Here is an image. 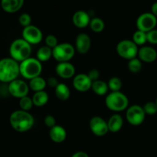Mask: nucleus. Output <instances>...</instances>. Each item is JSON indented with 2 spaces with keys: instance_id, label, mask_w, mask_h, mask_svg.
I'll list each match as a JSON object with an SVG mask.
<instances>
[{
  "instance_id": "nucleus-22",
  "label": "nucleus",
  "mask_w": 157,
  "mask_h": 157,
  "mask_svg": "<svg viewBox=\"0 0 157 157\" xmlns=\"http://www.w3.org/2000/svg\"><path fill=\"white\" fill-rule=\"evenodd\" d=\"M48 94L47 92L44 90H41V91L35 92L32 97V101H33L34 105L37 107H42L44 104H47L48 101Z\"/></svg>"
},
{
  "instance_id": "nucleus-12",
  "label": "nucleus",
  "mask_w": 157,
  "mask_h": 157,
  "mask_svg": "<svg viewBox=\"0 0 157 157\" xmlns=\"http://www.w3.org/2000/svg\"><path fill=\"white\" fill-rule=\"evenodd\" d=\"M90 129L94 134L98 136H104L109 131L107 122L98 116L93 117L90 121Z\"/></svg>"
},
{
  "instance_id": "nucleus-32",
  "label": "nucleus",
  "mask_w": 157,
  "mask_h": 157,
  "mask_svg": "<svg viewBox=\"0 0 157 157\" xmlns=\"http://www.w3.org/2000/svg\"><path fill=\"white\" fill-rule=\"evenodd\" d=\"M19 23L25 28L27 26L31 25V22H32V18H31L30 15L28 13H22L19 16L18 18Z\"/></svg>"
},
{
  "instance_id": "nucleus-30",
  "label": "nucleus",
  "mask_w": 157,
  "mask_h": 157,
  "mask_svg": "<svg viewBox=\"0 0 157 157\" xmlns=\"http://www.w3.org/2000/svg\"><path fill=\"white\" fill-rule=\"evenodd\" d=\"M33 101H32V98H30L29 97L25 96L24 98H21L19 101V105L22 110L25 111H28L30 110L33 106Z\"/></svg>"
},
{
  "instance_id": "nucleus-5",
  "label": "nucleus",
  "mask_w": 157,
  "mask_h": 157,
  "mask_svg": "<svg viewBox=\"0 0 157 157\" xmlns=\"http://www.w3.org/2000/svg\"><path fill=\"white\" fill-rule=\"evenodd\" d=\"M105 104L111 110L122 111L128 107L129 100L122 92L112 91L106 98Z\"/></svg>"
},
{
  "instance_id": "nucleus-31",
  "label": "nucleus",
  "mask_w": 157,
  "mask_h": 157,
  "mask_svg": "<svg viewBox=\"0 0 157 157\" xmlns=\"http://www.w3.org/2000/svg\"><path fill=\"white\" fill-rule=\"evenodd\" d=\"M144 111L146 113L150 115L155 114L157 112V105L156 102H153V101H150L145 104V105L143 107Z\"/></svg>"
},
{
  "instance_id": "nucleus-29",
  "label": "nucleus",
  "mask_w": 157,
  "mask_h": 157,
  "mask_svg": "<svg viewBox=\"0 0 157 157\" xmlns=\"http://www.w3.org/2000/svg\"><path fill=\"white\" fill-rule=\"evenodd\" d=\"M127 66H128V68L130 71L133 72V73H137L141 70L142 63H141L140 60L139 58H135L129 61Z\"/></svg>"
},
{
  "instance_id": "nucleus-14",
  "label": "nucleus",
  "mask_w": 157,
  "mask_h": 157,
  "mask_svg": "<svg viewBox=\"0 0 157 157\" xmlns=\"http://www.w3.org/2000/svg\"><path fill=\"white\" fill-rule=\"evenodd\" d=\"M55 71L61 78H70L75 75V67L71 63L68 62V61L59 62L56 65Z\"/></svg>"
},
{
  "instance_id": "nucleus-6",
  "label": "nucleus",
  "mask_w": 157,
  "mask_h": 157,
  "mask_svg": "<svg viewBox=\"0 0 157 157\" xmlns=\"http://www.w3.org/2000/svg\"><path fill=\"white\" fill-rule=\"evenodd\" d=\"M75 51L70 43H61L52 49V56L59 62H66L73 58Z\"/></svg>"
},
{
  "instance_id": "nucleus-33",
  "label": "nucleus",
  "mask_w": 157,
  "mask_h": 157,
  "mask_svg": "<svg viewBox=\"0 0 157 157\" xmlns=\"http://www.w3.org/2000/svg\"><path fill=\"white\" fill-rule=\"evenodd\" d=\"M45 44L48 47L53 49L58 45V39L54 35H48L45 38Z\"/></svg>"
},
{
  "instance_id": "nucleus-27",
  "label": "nucleus",
  "mask_w": 157,
  "mask_h": 157,
  "mask_svg": "<svg viewBox=\"0 0 157 157\" xmlns=\"http://www.w3.org/2000/svg\"><path fill=\"white\" fill-rule=\"evenodd\" d=\"M133 40L136 45H142L147 41V33L140 30L136 31L133 35Z\"/></svg>"
},
{
  "instance_id": "nucleus-9",
  "label": "nucleus",
  "mask_w": 157,
  "mask_h": 157,
  "mask_svg": "<svg viewBox=\"0 0 157 157\" xmlns=\"http://www.w3.org/2000/svg\"><path fill=\"white\" fill-rule=\"evenodd\" d=\"M146 113L144 108L134 104L130 106L126 112V117L128 122L133 126L140 125L145 120Z\"/></svg>"
},
{
  "instance_id": "nucleus-35",
  "label": "nucleus",
  "mask_w": 157,
  "mask_h": 157,
  "mask_svg": "<svg viewBox=\"0 0 157 157\" xmlns=\"http://www.w3.org/2000/svg\"><path fill=\"white\" fill-rule=\"evenodd\" d=\"M44 124L47 127H53L54 126H55L56 124V121H55V118L52 115H47V116L44 117Z\"/></svg>"
},
{
  "instance_id": "nucleus-15",
  "label": "nucleus",
  "mask_w": 157,
  "mask_h": 157,
  "mask_svg": "<svg viewBox=\"0 0 157 157\" xmlns=\"http://www.w3.org/2000/svg\"><path fill=\"white\" fill-rule=\"evenodd\" d=\"M75 44H76V49L79 53H87L90 49V44H91L90 36L86 33H80L77 36Z\"/></svg>"
},
{
  "instance_id": "nucleus-23",
  "label": "nucleus",
  "mask_w": 157,
  "mask_h": 157,
  "mask_svg": "<svg viewBox=\"0 0 157 157\" xmlns=\"http://www.w3.org/2000/svg\"><path fill=\"white\" fill-rule=\"evenodd\" d=\"M91 88L96 94L104 95L107 93L109 87L107 83L101 80H98L92 83Z\"/></svg>"
},
{
  "instance_id": "nucleus-1",
  "label": "nucleus",
  "mask_w": 157,
  "mask_h": 157,
  "mask_svg": "<svg viewBox=\"0 0 157 157\" xmlns=\"http://www.w3.org/2000/svg\"><path fill=\"white\" fill-rule=\"evenodd\" d=\"M9 121L14 130L18 132H25L32 129L35 119L28 111L15 110L11 114Z\"/></svg>"
},
{
  "instance_id": "nucleus-2",
  "label": "nucleus",
  "mask_w": 157,
  "mask_h": 157,
  "mask_svg": "<svg viewBox=\"0 0 157 157\" xmlns=\"http://www.w3.org/2000/svg\"><path fill=\"white\" fill-rule=\"evenodd\" d=\"M19 74V64L16 61L9 58L0 60V81L11 83Z\"/></svg>"
},
{
  "instance_id": "nucleus-24",
  "label": "nucleus",
  "mask_w": 157,
  "mask_h": 157,
  "mask_svg": "<svg viewBox=\"0 0 157 157\" xmlns=\"http://www.w3.org/2000/svg\"><path fill=\"white\" fill-rule=\"evenodd\" d=\"M46 84H47V82L45 80L40 76L31 79L30 82H29V86H30L31 89L35 90V92L44 90Z\"/></svg>"
},
{
  "instance_id": "nucleus-3",
  "label": "nucleus",
  "mask_w": 157,
  "mask_h": 157,
  "mask_svg": "<svg viewBox=\"0 0 157 157\" xmlns=\"http://www.w3.org/2000/svg\"><path fill=\"white\" fill-rule=\"evenodd\" d=\"M9 52L12 59L16 61H23L30 58L32 47L23 38H18L11 44Z\"/></svg>"
},
{
  "instance_id": "nucleus-17",
  "label": "nucleus",
  "mask_w": 157,
  "mask_h": 157,
  "mask_svg": "<svg viewBox=\"0 0 157 157\" xmlns=\"http://www.w3.org/2000/svg\"><path fill=\"white\" fill-rule=\"evenodd\" d=\"M138 56L141 61L147 63H151L156 59L157 52L153 48L150 46H144L139 49Z\"/></svg>"
},
{
  "instance_id": "nucleus-10",
  "label": "nucleus",
  "mask_w": 157,
  "mask_h": 157,
  "mask_svg": "<svg viewBox=\"0 0 157 157\" xmlns=\"http://www.w3.org/2000/svg\"><path fill=\"white\" fill-rule=\"evenodd\" d=\"M22 38L29 44H38L42 40L41 31L35 25H29L24 28L22 31Z\"/></svg>"
},
{
  "instance_id": "nucleus-36",
  "label": "nucleus",
  "mask_w": 157,
  "mask_h": 157,
  "mask_svg": "<svg viewBox=\"0 0 157 157\" xmlns=\"http://www.w3.org/2000/svg\"><path fill=\"white\" fill-rule=\"evenodd\" d=\"M87 76L89 77L90 80H91L92 82L95 81H98V78L100 77V73H99V71H98L97 69H92L90 70V71L88 72V75Z\"/></svg>"
},
{
  "instance_id": "nucleus-16",
  "label": "nucleus",
  "mask_w": 157,
  "mask_h": 157,
  "mask_svg": "<svg viewBox=\"0 0 157 157\" xmlns=\"http://www.w3.org/2000/svg\"><path fill=\"white\" fill-rule=\"evenodd\" d=\"M90 18L87 12L84 10H78L75 12L72 17V21L78 28H85L90 25Z\"/></svg>"
},
{
  "instance_id": "nucleus-11",
  "label": "nucleus",
  "mask_w": 157,
  "mask_h": 157,
  "mask_svg": "<svg viewBox=\"0 0 157 157\" xmlns=\"http://www.w3.org/2000/svg\"><path fill=\"white\" fill-rule=\"evenodd\" d=\"M8 90L12 96L21 99L27 96L29 93V86L25 81L16 79L9 83Z\"/></svg>"
},
{
  "instance_id": "nucleus-13",
  "label": "nucleus",
  "mask_w": 157,
  "mask_h": 157,
  "mask_svg": "<svg viewBox=\"0 0 157 157\" xmlns=\"http://www.w3.org/2000/svg\"><path fill=\"white\" fill-rule=\"evenodd\" d=\"M91 80L85 74H78L73 79V86L79 91H87L92 86Z\"/></svg>"
},
{
  "instance_id": "nucleus-8",
  "label": "nucleus",
  "mask_w": 157,
  "mask_h": 157,
  "mask_svg": "<svg viewBox=\"0 0 157 157\" xmlns=\"http://www.w3.org/2000/svg\"><path fill=\"white\" fill-rule=\"evenodd\" d=\"M157 24V18L152 12H144L141 14L136 20L138 30L147 33L154 29Z\"/></svg>"
},
{
  "instance_id": "nucleus-40",
  "label": "nucleus",
  "mask_w": 157,
  "mask_h": 157,
  "mask_svg": "<svg viewBox=\"0 0 157 157\" xmlns=\"http://www.w3.org/2000/svg\"><path fill=\"white\" fill-rule=\"evenodd\" d=\"M156 105H157V98H156Z\"/></svg>"
},
{
  "instance_id": "nucleus-21",
  "label": "nucleus",
  "mask_w": 157,
  "mask_h": 157,
  "mask_svg": "<svg viewBox=\"0 0 157 157\" xmlns=\"http://www.w3.org/2000/svg\"><path fill=\"white\" fill-rule=\"evenodd\" d=\"M55 95L61 101H66L70 97V89L64 83H59L55 88Z\"/></svg>"
},
{
  "instance_id": "nucleus-7",
  "label": "nucleus",
  "mask_w": 157,
  "mask_h": 157,
  "mask_svg": "<svg viewBox=\"0 0 157 157\" xmlns=\"http://www.w3.org/2000/svg\"><path fill=\"white\" fill-rule=\"evenodd\" d=\"M117 52L118 55L126 59L131 60L136 58L138 55L137 45L133 42V41L124 39L120 41L117 45Z\"/></svg>"
},
{
  "instance_id": "nucleus-34",
  "label": "nucleus",
  "mask_w": 157,
  "mask_h": 157,
  "mask_svg": "<svg viewBox=\"0 0 157 157\" xmlns=\"http://www.w3.org/2000/svg\"><path fill=\"white\" fill-rule=\"evenodd\" d=\"M147 41L153 44H157V29H153L147 33Z\"/></svg>"
},
{
  "instance_id": "nucleus-25",
  "label": "nucleus",
  "mask_w": 157,
  "mask_h": 157,
  "mask_svg": "<svg viewBox=\"0 0 157 157\" xmlns=\"http://www.w3.org/2000/svg\"><path fill=\"white\" fill-rule=\"evenodd\" d=\"M52 56V48L48 47L47 45L41 46L37 52V59L38 61H46L50 59Z\"/></svg>"
},
{
  "instance_id": "nucleus-38",
  "label": "nucleus",
  "mask_w": 157,
  "mask_h": 157,
  "mask_svg": "<svg viewBox=\"0 0 157 157\" xmlns=\"http://www.w3.org/2000/svg\"><path fill=\"white\" fill-rule=\"evenodd\" d=\"M71 157H89V156L87 153H85V152L78 151L74 153L71 156Z\"/></svg>"
},
{
  "instance_id": "nucleus-20",
  "label": "nucleus",
  "mask_w": 157,
  "mask_h": 157,
  "mask_svg": "<svg viewBox=\"0 0 157 157\" xmlns=\"http://www.w3.org/2000/svg\"><path fill=\"white\" fill-rule=\"evenodd\" d=\"M124 124V121H123V117L120 114H113L110 117L109 121H107V125H108V129L110 131L117 132L119 131L123 127Z\"/></svg>"
},
{
  "instance_id": "nucleus-19",
  "label": "nucleus",
  "mask_w": 157,
  "mask_h": 157,
  "mask_svg": "<svg viewBox=\"0 0 157 157\" xmlns=\"http://www.w3.org/2000/svg\"><path fill=\"white\" fill-rule=\"evenodd\" d=\"M24 4L23 0H2L1 6L3 10L9 13H14L19 10Z\"/></svg>"
},
{
  "instance_id": "nucleus-39",
  "label": "nucleus",
  "mask_w": 157,
  "mask_h": 157,
  "mask_svg": "<svg viewBox=\"0 0 157 157\" xmlns=\"http://www.w3.org/2000/svg\"><path fill=\"white\" fill-rule=\"evenodd\" d=\"M151 11L152 13H153L155 16H157V2L153 4V6H152L151 7Z\"/></svg>"
},
{
  "instance_id": "nucleus-18",
  "label": "nucleus",
  "mask_w": 157,
  "mask_h": 157,
  "mask_svg": "<svg viewBox=\"0 0 157 157\" xmlns=\"http://www.w3.org/2000/svg\"><path fill=\"white\" fill-rule=\"evenodd\" d=\"M49 136L54 142L61 143L67 137V132L61 126L55 125L50 129Z\"/></svg>"
},
{
  "instance_id": "nucleus-28",
  "label": "nucleus",
  "mask_w": 157,
  "mask_h": 157,
  "mask_svg": "<svg viewBox=\"0 0 157 157\" xmlns=\"http://www.w3.org/2000/svg\"><path fill=\"white\" fill-rule=\"evenodd\" d=\"M108 87L112 91H120L122 87V81L117 77H113L108 81Z\"/></svg>"
},
{
  "instance_id": "nucleus-37",
  "label": "nucleus",
  "mask_w": 157,
  "mask_h": 157,
  "mask_svg": "<svg viewBox=\"0 0 157 157\" xmlns=\"http://www.w3.org/2000/svg\"><path fill=\"white\" fill-rule=\"evenodd\" d=\"M47 83L51 87H54V88H55L58 85V84H59L58 80L55 78H54V77H50V78H48Z\"/></svg>"
},
{
  "instance_id": "nucleus-26",
  "label": "nucleus",
  "mask_w": 157,
  "mask_h": 157,
  "mask_svg": "<svg viewBox=\"0 0 157 157\" xmlns=\"http://www.w3.org/2000/svg\"><path fill=\"white\" fill-rule=\"evenodd\" d=\"M90 27L94 32H101L104 29V21L101 18L95 17L90 20Z\"/></svg>"
},
{
  "instance_id": "nucleus-4",
  "label": "nucleus",
  "mask_w": 157,
  "mask_h": 157,
  "mask_svg": "<svg viewBox=\"0 0 157 157\" xmlns=\"http://www.w3.org/2000/svg\"><path fill=\"white\" fill-rule=\"evenodd\" d=\"M20 74L27 79H33L38 77L42 71L41 61L37 58H29L19 64Z\"/></svg>"
}]
</instances>
